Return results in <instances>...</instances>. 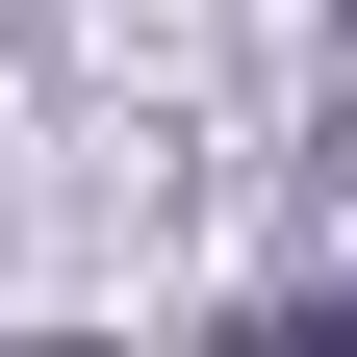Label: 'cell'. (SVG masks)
Here are the masks:
<instances>
[{
	"mask_svg": "<svg viewBox=\"0 0 357 357\" xmlns=\"http://www.w3.org/2000/svg\"><path fill=\"white\" fill-rule=\"evenodd\" d=\"M332 332H357V281H332Z\"/></svg>",
	"mask_w": 357,
	"mask_h": 357,
	"instance_id": "obj_1",
	"label": "cell"
}]
</instances>
